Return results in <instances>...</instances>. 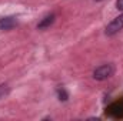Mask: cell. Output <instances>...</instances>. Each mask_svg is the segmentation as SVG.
<instances>
[{
    "label": "cell",
    "mask_w": 123,
    "mask_h": 121,
    "mask_svg": "<svg viewBox=\"0 0 123 121\" xmlns=\"http://www.w3.org/2000/svg\"><path fill=\"white\" fill-rule=\"evenodd\" d=\"M113 71H115V68H113L112 64H103V66L97 67L93 71V78L94 80H99V81L106 80V78H109V77L113 76Z\"/></svg>",
    "instance_id": "obj_1"
},
{
    "label": "cell",
    "mask_w": 123,
    "mask_h": 121,
    "mask_svg": "<svg viewBox=\"0 0 123 121\" xmlns=\"http://www.w3.org/2000/svg\"><path fill=\"white\" fill-rule=\"evenodd\" d=\"M122 29H123V13L120 16H117L116 19H113V20L107 24L105 33H106V36H113V34L119 33Z\"/></svg>",
    "instance_id": "obj_2"
},
{
    "label": "cell",
    "mask_w": 123,
    "mask_h": 121,
    "mask_svg": "<svg viewBox=\"0 0 123 121\" xmlns=\"http://www.w3.org/2000/svg\"><path fill=\"white\" fill-rule=\"evenodd\" d=\"M17 24L16 17L9 16V17H1L0 19V30H10Z\"/></svg>",
    "instance_id": "obj_3"
},
{
    "label": "cell",
    "mask_w": 123,
    "mask_h": 121,
    "mask_svg": "<svg viewBox=\"0 0 123 121\" xmlns=\"http://www.w3.org/2000/svg\"><path fill=\"white\" fill-rule=\"evenodd\" d=\"M53 22H55V16H53V14H50V16L44 17V19H43V20H42V22H40V23L37 24V29H39V30L47 29V27H49V26H50V24H52Z\"/></svg>",
    "instance_id": "obj_4"
},
{
    "label": "cell",
    "mask_w": 123,
    "mask_h": 121,
    "mask_svg": "<svg viewBox=\"0 0 123 121\" xmlns=\"http://www.w3.org/2000/svg\"><path fill=\"white\" fill-rule=\"evenodd\" d=\"M9 94V87L6 86V84H1L0 86V98H3L4 95H7Z\"/></svg>",
    "instance_id": "obj_5"
},
{
    "label": "cell",
    "mask_w": 123,
    "mask_h": 121,
    "mask_svg": "<svg viewBox=\"0 0 123 121\" xmlns=\"http://www.w3.org/2000/svg\"><path fill=\"white\" fill-rule=\"evenodd\" d=\"M57 94H59V100H60V101H66V100H67V97H69V95H67V93L63 90V88H62V90H57Z\"/></svg>",
    "instance_id": "obj_6"
},
{
    "label": "cell",
    "mask_w": 123,
    "mask_h": 121,
    "mask_svg": "<svg viewBox=\"0 0 123 121\" xmlns=\"http://www.w3.org/2000/svg\"><path fill=\"white\" fill-rule=\"evenodd\" d=\"M116 7H117V10L123 11V0H116Z\"/></svg>",
    "instance_id": "obj_7"
},
{
    "label": "cell",
    "mask_w": 123,
    "mask_h": 121,
    "mask_svg": "<svg viewBox=\"0 0 123 121\" xmlns=\"http://www.w3.org/2000/svg\"><path fill=\"white\" fill-rule=\"evenodd\" d=\"M96 1H100V0H96Z\"/></svg>",
    "instance_id": "obj_8"
}]
</instances>
